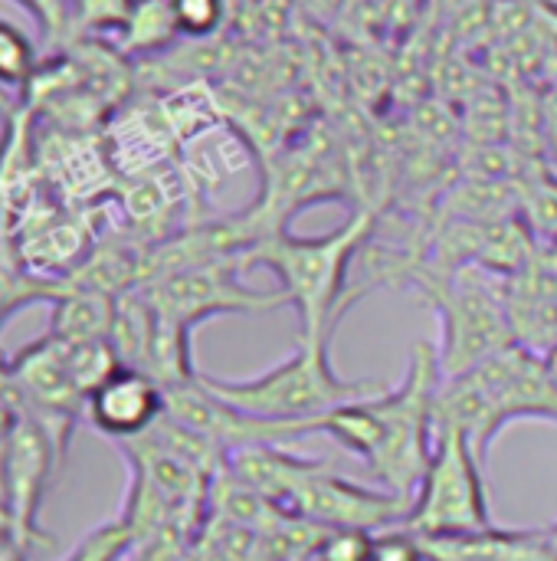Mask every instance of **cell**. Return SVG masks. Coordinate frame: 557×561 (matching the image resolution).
Segmentation results:
<instances>
[{"label":"cell","mask_w":557,"mask_h":561,"mask_svg":"<svg viewBox=\"0 0 557 561\" xmlns=\"http://www.w3.org/2000/svg\"><path fill=\"white\" fill-rule=\"evenodd\" d=\"M443 381L437 345L417 342L404 381L325 414L322 437L364 460L374 486L414 500L437 447V394Z\"/></svg>","instance_id":"6da1fadb"},{"label":"cell","mask_w":557,"mask_h":561,"mask_svg":"<svg viewBox=\"0 0 557 561\" xmlns=\"http://www.w3.org/2000/svg\"><path fill=\"white\" fill-rule=\"evenodd\" d=\"M374 233V210H355L325 237L269 233L243 253L246 270L266 266L289 306L299 312V342L332 339L341 312L351 306V270Z\"/></svg>","instance_id":"7a4b0ae2"},{"label":"cell","mask_w":557,"mask_h":561,"mask_svg":"<svg viewBox=\"0 0 557 561\" xmlns=\"http://www.w3.org/2000/svg\"><path fill=\"white\" fill-rule=\"evenodd\" d=\"M522 417L557 424V385L545 362L519 345L446 378L437 394V427L463 431L483 463L489 460V447L499 431Z\"/></svg>","instance_id":"3957f363"},{"label":"cell","mask_w":557,"mask_h":561,"mask_svg":"<svg viewBox=\"0 0 557 561\" xmlns=\"http://www.w3.org/2000/svg\"><path fill=\"white\" fill-rule=\"evenodd\" d=\"M328 342H299V348L253 378H210L204 385L230 408L282 424H318L341 404L384 391L378 381H345L328 355Z\"/></svg>","instance_id":"277c9868"},{"label":"cell","mask_w":557,"mask_h":561,"mask_svg":"<svg viewBox=\"0 0 557 561\" xmlns=\"http://www.w3.org/2000/svg\"><path fill=\"white\" fill-rule=\"evenodd\" d=\"M272 503H279L282 510L318 529H361V533H384L394 526H407L414 506L410 496H397L381 486L348 480L335 473L328 460H309L292 450L279 470Z\"/></svg>","instance_id":"5b68a950"},{"label":"cell","mask_w":557,"mask_h":561,"mask_svg":"<svg viewBox=\"0 0 557 561\" xmlns=\"http://www.w3.org/2000/svg\"><path fill=\"white\" fill-rule=\"evenodd\" d=\"M407 529L420 539H469L496 529L483 460L463 431L437 427V447L414 493Z\"/></svg>","instance_id":"8992f818"},{"label":"cell","mask_w":557,"mask_h":561,"mask_svg":"<svg viewBox=\"0 0 557 561\" xmlns=\"http://www.w3.org/2000/svg\"><path fill=\"white\" fill-rule=\"evenodd\" d=\"M420 289L440 316V365L446 378H456L486 358L515 345L509 312L502 299L476 276L466 273H427Z\"/></svg>","instance_id":"52a82bcc"},{"label":"cell","mask_w":557,"mask_h":561,"mask_svg":"<svg viewBox=\"0 0 557 561\" xmlns=\"http://www.w3.org/2000/svg\"><path fill=\"white\" fill-rule=\"evenodd\" d=\"M246 263L243 256H227L213 260L204 266H190L161 279H151L138 286L158 319L167 325H177L194 335V329L213 316H256V312H272L289 306L282 289H253L243 283Z\"/></svg>","instance_id":"ba28073f"},{"label":"cell","mask_w":557,"mask_h":561,"mask_svg":"<svg viewBox=\"0 0 557 561\" xmlns=\"http://www.w3.org/2000/svg\"><path fill=\"white\" fill-rule=\"evenodd\" d=\"M62 463L49 434L26 414L13 411L7 460H3V483H0V523L7 536L23 552L30 542H39L36 513L46 496L49 473Z\"/></svg>","instance_id":"9c48e42d"},{"label":"cell","mask_w":557,"mask_h":561,"mask_svg":"<svg viewBox=\"0 0 557 561\" xmlns=\"http://www.w3.org/2000/svg\"><path fill=\"white\" fill-rule=\"evenodd\" d=\"M85 417L115 444L135 440L164 417V388L148 371L121 365L85 398Z\"/></svg>","instance_id":"30bf717a"},{"label":"cell","mask_w":557,"mask_h":561,"mask_svg":"<svg viewBox=\"0 0 557 561\" xmlns=\"http://www.w3.org/2000/svg\"><path fill=\"white\" fill-rule=\"evenodd\" d=\"M115 322V299L85 289H62L53 302L49 335L59 342H95L108 339Z\"/></svg>","instance_id":"8fae6325"},{"label":"cell","mask_w":557,"mask_h":561,"mask_svg":"<svg viewBox=\"0 0 557 561\" xmlns=\"http://www.w3.org/2000/svg\"><path fill=\"white\" fill-rule=\"evenodd\" d=\"M121 30H125V49L151 53V49L167 46L171 36L177 33L171 0H138V3H131V13L121 23Z\"/></svg>","instance_id":"7c38bea8"},{"label":"cell","mask_w":557,"mask_h":561,"mask_svg":"<svg viewBox=\"0 0 557 561\" xmlns=\"http://www.w3.org/2000/svg\"><path fill=\"white\" fill-rule=\"evenodd\" d=\"M131 549H135L131 533H128L118 519H112V523L92 529L66 561H118L125 559Z\"/></svg>","instance_id":"4fadbf2b"},{"label":"cell","mask_w":557,"mask_h":561,"mask_svg":"<svg viewBox=\"0 0 557 561\" xmlns=\"http://www.w3.org/2000/svg\"><path fill=\"white\" fill-rule=\"evenodd\" d=\"M177 33L190 39H207L223 23V0H171Z\"/></svg>","instance_id":"5bb4252c"},{"label":"cell","mask_w":557,"mask_h":561,"mask_svg":"<svg viewBox=\"0 0 557 561\" xmlns=\"http://www.w3.org/2000/svg\"><path fill=\"white\" fill-rule=\"evenodd\" d=\"M371 539L374 533L361 529H325L312 561H371Z\"/></svg>","instance_id":"9a60e30c"},{"label":"cell","mask_w":557,"mask_h":561,"mask_svg":"<svg viewBox=\"0 0 557 561\" xmlns=\"http://www.w3.org/2000/svg\"><path fill=\"white\" fill-rule=\"evenodd\" d=\"M371 561H430V556L417 533H410L407 526H394V529L374 533Z\"/></svg>","instance_id":"2e32d148"},{"label":"cell","mask_w":557,"mask_h":561,"mask_svg":"<svg viewBox=\"0 0 557 561\" xmlns=\"http://www.w3.org/2000/svg\"><path fill=\"white\" fill-rule=\"evenodd\" d=\"M33 53L30 43L0 20V82L7 85H23L33 72Z\"/></svg>","instance_id":"e0dca14e"},{"label":"cell","mask_w":557,"mask_h":561,"mask_svg":"<svg viewBox=\"0 0 557 561\" xmlns=\"http://www.w3.org/2000/svg\"><path fill=\"white\" fill-rule=\"evenodd\" d=\"M30 13H36L46 39H62L69 33V20L76 13V0H20Z\"/></svg>","instance_id":"ac0fdd59"},{"label":"cell","mask_w":557,"mask_h":561,"mask_svg":"<svg viewBox=\"0 0 557 561\" xmlns=\"http://www.w3.org/2000/svg\"><path fill=\"white\" fill-rule=\"evenodd\" d=\"M542 362H545V368H548L552 381H555V385H557V345H552V348H548V355H545Z\"/></svg>","instance_id":"d6986e66"},{"label":"cell","mask_w":557,"mask_h":561,"mask_svg":"<svg viewBox=\"0 0 557 561\" xmlns=\"http://www.w3.org/2000/svg\"><path fill=\"white\" fill-rule=\"evenodd\" d=\"M542 536H545V542H548V546L555 549V556H557V526H552V529H545Z\"/></svg>","instance_id":"ffe728a7"}]
</instances>
